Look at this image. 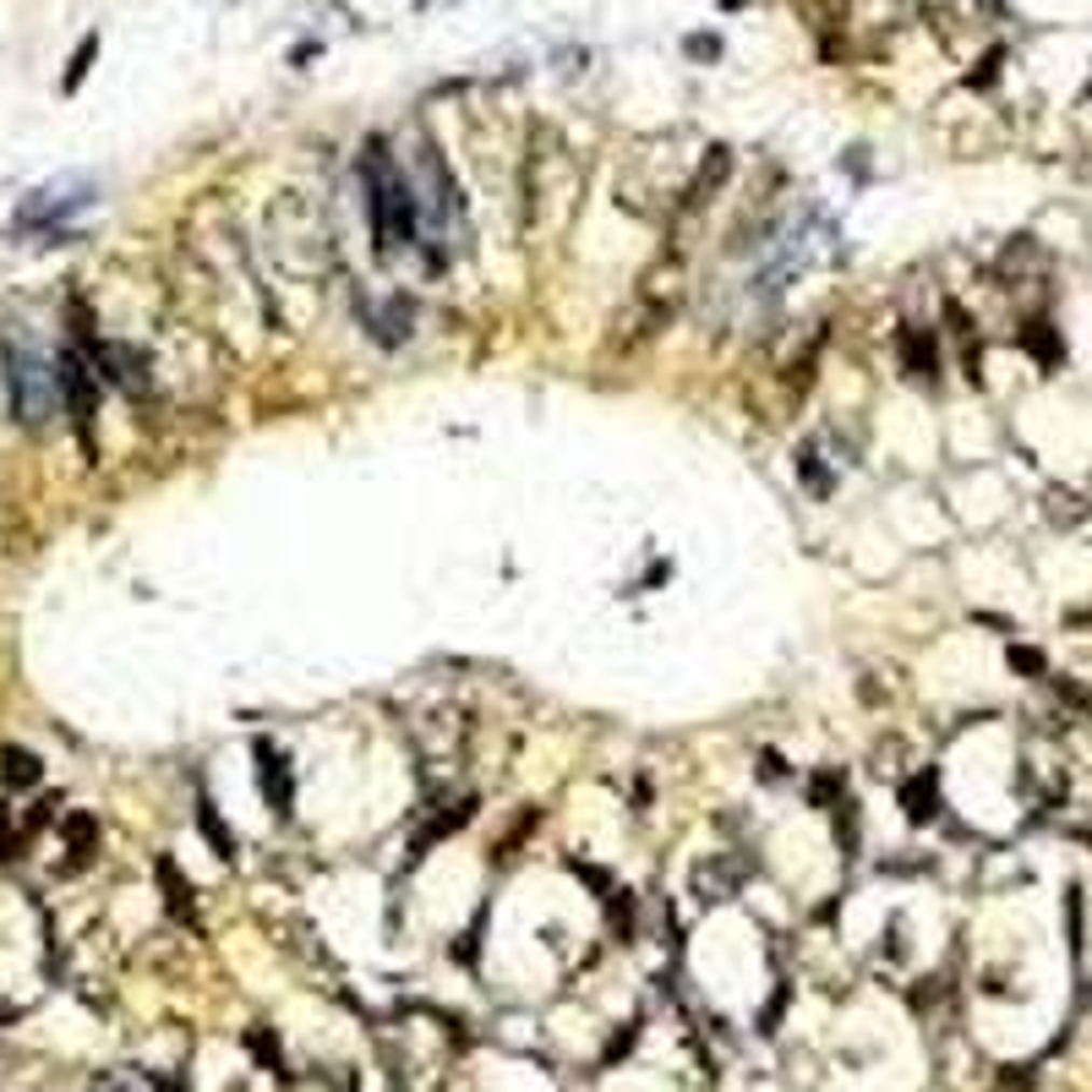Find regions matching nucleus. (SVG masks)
<instances>
[{
  "mask_svg": "<svg viewBox=\"0 0 1092 1092\" xmlns=\"http://www.w3.org/2000/svg\"><path fill=\"white\" fill-rule=\"evenodd\" d=\"M88 181H50V186H39L23 208H17V230H50V224H60L66 213H77L82 203H88Z\"/></svg>",
  "mask_w": 1092,
  "mask_h": 1092,
  "instance_id": "f257e3e1",
  "label": "nucleus"
},
{
  "mask_svg": "<svg viewBox=\"0 0 1092 1092\" xmlns=\"http://www.w3.org/2000/svg\"><path fill=\"white\" fill-rule=\"evenodd\" d=\"M12 404L23 421H44V410L55 404V372L33 361H12Z\"/></svg>",
  "mask_w": 1092,
  "mask_h": 1092,
  "instance_id": "f03ea898",
  "label": "nucleus"
},
{
  "mask_svg": "<svg viewBox=\"0 0 1092 1092\" xmlns=\"http://www.w3.org/2000/svg\"><path fill=\"white\" fill-rule=\"evenodd\" d=\"M258 782H263V798L274 814H290L295 803V782H290V765H285V754L274 743H258Z\"/></svg>",
  "mask_w": 1092,
  "mask_h": 1092,
  "instance_id": "7ed1b4c3",
  "label": "nucleus"
},
{
  "mask_svg": "<svg viewBox=\"0 0 1092 1092\" xmlns=\"http://www.w3.org/2000/svg\"><path fill=\"white\" fill-rule=\"evenodd\" d=\"M901 808H907V819H912V825H929V819L940 814V792H935V771H923V776H912V782L901 787Z\"/></svg>",
  "mask_w": 1092,
  "mask_h": 1092,
  "instance_id": "20e7f679",
  "label": "nucleus"
},
{
  "mask_svg": "<svg viewBox=\"0 0 1092 1092\" xmlns=\"http://www.w3.org/2000/svg\"><path fill=\"white\" fill-rule=\"evenodd\" d=\"M896 345H901V361H907V372H912V377H935V372H940V350H935V340H929V333L907 328Z\"/></svg>",
  "mask_w": 1092,
  "mask_h": 1092,
  "instance_id": "39448f33",
  "label": "nucleus"
},
{
  "mask_svg": "<svg viewBox=\"0 0 1092 1092\" xmlns=\"http://www.w3.org/2000/svg\"><path fill=\"white\" fill-rule=\"evenodd\" d=\"M0 765H6V771H0V776H6V787H33L39 782V760L28 748H0Z\"/></svg>",
  "mask_w": 1092,
  "mask_h": 1092,
  "instance_id": "423d86ee",
  "label": "nucleus"
},
{
  "mask_svg": "<svg viewBox=\"0 0 1092 1092\" xmlns=\"http://www.w3.org/2000/svg\"><path fill=\"white\" fill-rule=\"evenodd\" d=\"M197 825H203V835L213 842V853H219V858H230V853H235V835L224 830V819L213 814V803H208V798L197 803Z\"/></svg>",
  "mask_w": 1092,
  "mask_h": 1092,
  "instance_id": "0eeeda50",
  "label": "nucleus"
},
{
  "mask_svg": "<svg viewBox=\"0 0 1092 1092\" xmlns=\"http://www.w3.org/2000/svg\"><path fill=\"white\" fill-rule=\"evenodd\" d=\"M94 50H99V39H82V50H77V60H71V71H66V94L82 82V71H88V60H94Z\"/></svg>",
  "mask_w": 1092,
  "mask_h": 1092,
  "instance_id": "6e6552de",
  "label": "nucleus"
},
{
  "mask_svg": "<svg viewBox=\"0 0 1092 1092\" xmlns=\"http://www.w3.org/2000/svg\"><path fill=\"white\" fill-rule=\"evenodd\" d=\"M689 50H694V55H710V60L721 55V44H716V39H705V33H700V39H689Z\"/></svg>",
  "mask_w": 1092,
  "mask_h": 1092,
  "instance_id": "1a4fd4ad",
  "label": "nucleus"
}]
</instances>
